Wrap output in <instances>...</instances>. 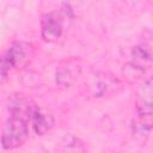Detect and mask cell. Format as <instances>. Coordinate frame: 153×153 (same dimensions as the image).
Wrapping results in <instances>:
<instances>
[{
    "label": "cell",
    "mask_w": 153,
    "mask_h": 153,
    "mask_svg": "<svg viewBox=\"0 0 153 153\" xmlns=\"http://www.w3.org/2000/svg\"><path fill=\"white\" fill-rule=\"evenodd\" d=\"M72 13L69 8L55 10L45 13L41 19V33L44 41L56 42L63 35L66 26L71 22Z\"/></svg>",
    "instance_id": "6da1fadb"
},
{
    "label": "cell",
    "mask_w": 153,
    "mask_h": 153,
    "mask_svg": "<svg viewBox=\"0 0 153 153\" xmlns=\"http://www.w3.org/2000/svg\"><path fill=\"white\" fill-rule=\"evenodd\" d=\"M32 56V45L25 42H16L4 55L10 68H19L25 66Z\"/></svg>",
    "instance_id": "7a4b0ae2"
},
{
    "label": "cell",
    "mask_w": 153,
    "mask_h": 153,
    "mask_svg": "<svg viewBox=\"0 0 153 153\" xmlns=\"http://www.w3.org/2000/svg\"><path fill=\"white\" fill-rule=\"evenodd\" d=\"M152 79L148 78L140 87L136 98V110L141 118L151 120L152 117Z\"/></svg>",
    "instance_id": "3957f363"
},
{
    "label": "cell",
    "mask_w": 153,
    "mask_h": 153,
    "mask_svg": "<svg viewBox=\"0 0 153 153\" xmlns=\"http://www.w3.org/2000/svg\"><path fill=\"white\" fill-rule=\"evenodd\" d=\"M29 122L32 126L33 131L37 135H43L47 131H49L53 126H54V118L53 115L39 109L38 106L33 105L31 112H30V117H29Z\"/></svg>",
    "instance_id": "277c9868"
},
{
    "label": "cell",
    "mask_w": 153,
    "mask_h": 153,
    "mask_svg": "<svg viewBox=\"0 0 153 153\" xmlns=\"http://www.w3.org/2000/svg\"><path fill=\"white\" fill-rule=\"evenodd\" d=\"M131 57H133L131 62L146 69H149L152 65V49L148 44H139L133 48Z\"/></svg>",
    "instance_id": "5b68a950"
},
{
    "label": "cell",
    "mask_w": 153,
    "mask_h": 153,
    "mask_svg": "<svg viewBox=\"0 0 153 153\" xmlns=\"http://www.w3.org/2000/svg\"><path fill=\"white\" fill-rule=\"evenodd\" d=\"M146 68L134 63V62H128L123 66L122 68V74L124 76V79L129 82H135L137 80H140L145 74H146Z\"/></svg>",
    "instance_id": "8992f818"
},
{
    "label": "cell",
    "mask_w": 153,
    "mask_h": 153,
    "mask_svg": "<svg viewBox=\"0 0 153 153\" xmlns=\"http://www.w3.org/2000/svg\"><path fill=\"white\" fill-rule=\"evenodd\" d=\"M152 130V124H151V120H146V118H139L137 121L133 122V133L136 137H140L141 140H143V142L149 137Z\"/></svg>",
    "instance_id": "52a82bcc"
},
{
    "label": "cell",
    "mask_w": 153,
    "mask_h": 153,
    "mask_svg": "<svg viewBox=\"0 0 153 153\" xmlns=\"http://www.w3.org/2000/svg\"><path fill=\"white\" fill-rule=\"evenodd\" d=\"M129 7H135L136 6V4L139 2V0H123Z\"/></svg>",
    "instance_id": "ba28073f"
}]
</instances>
